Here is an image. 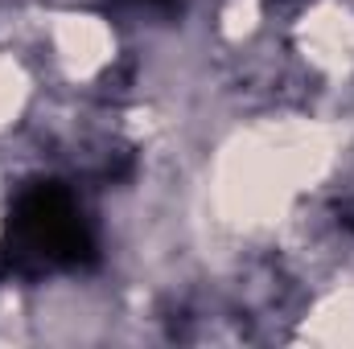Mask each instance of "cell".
I'll list each match as a JSON object with an SVG mask.
<instances>
[{
    "instance_id": "6da1fadb",
    "label": "cell",
    "mask_w": 354,
    "mask_h": 349,
    "mask_svg": "<svg viewBox=\"0 0 354 349\" xmlns=\"http://www.w3.org/2000/svg\"><path fill=\"white\" fill-rule=\"evenodd\" d=\"M8 230H12V259L17 263H37V267H87L95 259V239H91L87 222L75 206V197L58 185V181H33L12 214H8Z\"/></svg>"
},
{
    "instance_id": "7a4b0ae2",
    "label": "cell",
    "mask_w": 354,
    "mask_h": 349,
    "mask_svg": "<svg viewBox=\"0 0 354 349\" xmlns=\"http://www.w3.org/2000/svg\"><path fill=\"white\" fill-rule=\"evenodd\" d=\"M140 4H149V8H174V0H140Z\"/></svg>"
},
{
    "instance_id": "3957f363",
    "label": "cell",
    "mask_w": 354,
    "mask_h": 349,
    "mask_svg": "<svg viewBox=\"0 0 354 349\" xmlns=\"http://www.w3.org/2000/svg\"><path fill=\"white\" fill-rule=\"evenodd\" d=\"M346 222H351V230H354V218H346Z\"/></svg>"
}]
</instances>
